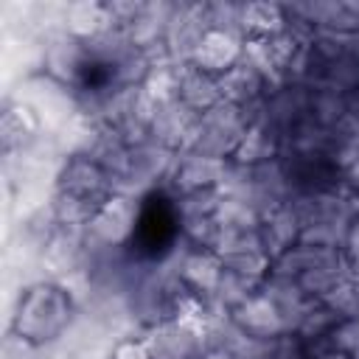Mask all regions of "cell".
<instances>
[{
	"instance_id": "obj_1",
	"label": "cell",
	"mask_w": 359,
	"mask_h": 359,
	"mask_svg": "<svg viewBox=\"0 0 359 359\" xmlns=\"http://www.w3.org/2000/svg\"><path fill=\"white\" fill-rule=\"evenodd\" d=\"M73 317V300L70 294L56 283H34L25 292H20L14 317H11V334L31 345L53 342Z\"/></svg>"
},
{
	"instance_id": "obj_2",
	"label": "cell",
	"mask_w": 359,
	"mask_h": 359,
	"mask_svg": "<svg viewBox=\"0 0 359 359\" xmlns=\"http://www.w3.org/2000/svg\"><path fill=\"white\" fill-rule=\"evenodd\" d=\"M28 118H34V115H31V109H25L22 104H20V107H8V109L3 112V143H6V149L22 146V140L31 137V132L36 129V121L22 123V121H28Z\"/></svg>"
},
{
	"instance_id": "obj_3",
	"label": "cell",
	"mask_w": 359,
	"mask_h": 359,
	"mask_svg": "<svg viewBox=\"0 0 359 359\" xmlns=\"http://www.w3.org/2000/svg\"><path fill=\"white\" fill-rule=\"evenodd\" d=\"M112 359H151V353L140 342H123V345H118V351H115Z\"/></svg>"
}]
</instances>
